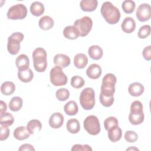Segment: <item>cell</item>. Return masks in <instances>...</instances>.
Returning <instances> with one entry per match:
<instances>
[{
	"label": "cell",
	"instance_id": "obj_17",
	"mask_svg": "<svg viewBox=\"0 0 151 151\" xmlns=\"http://www.w3.org/2000/svg\"><path fill=\"white\" fill-rule=\"evenodd\" d=\"M15 64L18 70H24L29 68V60L28 56L24 54H20L16 58Z\"/></svg>",
	"mask_w": 151,
	"mask_h": 151
},
{
	"label": "cell",
	"instance_id": "obj_30",
	"mask_svg": "<svg viewBox=\"0 0 151 151\" xmlns=\"http://www.w3.org/2000/svg\"><path fill=\"white\" fill-rule=\"evenodd\" d=\"M65 113L69 116L76 115L78 111V107L77 103L73 101H69L64 106Z\"/></svg>",
	"mask_w": 151,
	"mask_h": 151
},
{
	"label": "cell",
	"instance_id": "obj_31",
	"mask_svg": "<svg viewBox=\"0 0 151 151\" xmlns=\"http://www.w3.org/2000/svg\"><path fill=\"white\" fill-rule=\"evenodd\" d=\"M22 99L18 97L15 96L12 97L9 103V108L12 111H19L22 106Z\"/></svg>",
	"mask_w": 151,
	"mask_h": 151
},
{
	"label": "cell",
	"instance_id": "obj_15",
	"mask_svg": "<svg viewBox=\"0 0 151 151\" xmlns=\"http://www.w3.org/2000/svg\"><path fill=\"white\" fill-rule=\"evenodd\" d=\"M121 28L124 32L127 34L132 33L135 29L136 22L132 17H126L122 23Z\"/></svg>",
	"mask_w": 151,
	"mask_h": 151
},
{
	"label": "cell",
	"instance_id": "obj_4",
	"mask_svg": "<svg viewBox=\"0 0 151 151\" xmlns=\"http://www.w3.org/2000/svg\"><path fill=\"white\" fill-rule=\"evenodd\" d=\"M81 107L87 110L92 109L95 105V93L91 87H87L83 90L79 97Z\"/></svg>",
	"mask_w": 151,
	"mask_h": 151
},
{
	"label": "cell",
	"instance_id": "obj_22",
	"mask_svg": "<svg viewBox=\"0 0 151 151\" xmlns=\"http://www.w3.org/2000/svg\"><path fill=\"white\" fill-rule=\"evenodd\" d=\"M88 64V58L83 53H78L74 57V64L78 69L84 68Z\"/></svg>",
	"mask_w": 151,
	"mask_h": 151
},
{
	"label": "cell",
	"instance_id": "obj_11",
	"mask_svg": "<svg viewBox=\"0 0 151 151\" xmlns=\"http://www.w3.org/2000/svg\"><path fill=\"white\" fill-rule=\"evenodd\" d=\"M49 125L53 129L61 127L64 123V116L60 112L52 113L49 119Z\"/></svg>",
	"mask_w": 151,
	"mask_h": 151
},
{
	"label": "cell",
	"instance_id": "obj_20",
	"mask_svg": "<svg viewBox=\"0 0 151 151\" xmlns=\"http://www.w3.org/2000/svg\"><path fill=\"white\" fill-rule=\"evenodd\" d=\"M98 1L97 0H82L80 1V6L83 11H94L97 6Z\"/></svg>",
	"mask_w": 151,
	"mask_h": 151
},
{
	"label": "cell",
	"instance_id": "obj_9",
	"mask_svg": "<svg viewBox=\"0 0 151 151\" xmlns=\"http://www.w3.org/2000/svg\"><path fill=\"white\" fill-rule=\"evenodd\" d=\"M27 8L22 4H16L11 6L7 12V18L9 19H22L27 17Z\"/></svg>",
	"mask_w": 151,
	"mask_h": 151
},
{
	"label": "cell",
	"instance_id": "obj_34",
	"mask_svg": "<svg viewBox=\"0 0 151 151\" xmlns=\"http://www.w3.org/2000/svg\"><path fill=\"white\" fill-rule=\"evenodd\" d=\"M55 96L57 99L61 101H65L70 97V92L68 90L65 88H59L55 93Z\"/></svg>",
	"mask_w": 151,
	"mask_h": 151
},
{
	"label": "cell",
	"instance_id": "obj_36",
	"mask_svg": "<svg viewBox=\"0 0 151 151\" xmlns=\"http://www.w3.org/2000/svg\"><path fill=\"white\" fill-rule=\"evenodd\" d=\"M119 122L117 118L115 117H109L106 118L104 121V126L106 130H108L110 128L118 126Z\"/></svg>",
	"mask_w": 151,
	"mask_h": 151
},
{
	"label": "cell",
	"instance_id": "obj_24",
	"mask_svg": "<svg viewBox=\"0 0 151 151\" xmlns=\"http://www.w3.org/2000/svg\"><path fill=\"white\" fill-rule=\"evenodd\" d=\"M54 22L53 19L50 16L45 15L41 17L38 22V25L41 29L49 30L54 26Z\"/></svg>",
	"mask_w": 151,
	"mask_h": 151
},
{
	"label": "cell",
	"instance_id": "obj_26",
	"mask_svg": "<svg viewBox=\"0 0 151 151\" xmlns=\"http://www.w3.org/2000/svg\"><path fill=\"white\" fill-rule=\"evenodd\" d=\"M44 5L38 1L33 2L30 6V12L35 17L41 15L44 12Z\"/></svg>",
	"mask_w": 151,
	"mask_h": 151
},
{
	"label": "cell",
	"instance_id": "obj_37",
	"mask_svg": "<svg viewBox=\"0 0 151 151\" xmlns=\"http://www.w3.org/2000/svg\"><path fill=\"white\" fill-rule=\"evenodd\" d=\"M150 31L151 28L149 25H144L139 28L137 36L141 39H145L150 35Z\"/></svg>",
	"mask_w": 151,
	"mask_h": 151
},
{
	"label": "cell",
	"instance_id": "obj_6",
	"mask_svg": "<svg viewBox=\"0 0 151 151\" xmlns=\"http://www.w3.org/2000/svg\"><path fill=\"white\" fill-rule=\"evenodd\" d=\"M51 83L55 86H64L67 83V77L63 71V68L55 66L51 68L50 73Z\"/></svg>",
	"mask_w": 151,
	"mask_h": 151
},
{
	"label": "cell",
	"instance_id": "obj_29",
	"mask_svg": "<svg viewBox=\"0 0 151 151\" xmlns=\"http://www.w3.org/2000/svg\"><path fill=\"white\" fill-rule=\"evenodd\" d=\"M66 127L70 133L73 134L77 133L80 130V123L76 119H69L67 123Z\"/></svg>",
	"mask_w": 151,
	"mask_h": 151
},
{
	"label": "cell",
	"instance_id": "obj_35",
	"mask_svg": "<svg viewBox=\"0 0 151 151\" xmlns=\"http://www.w3.org/2000/svg\"><path fill=\"white\" fill-rule=\"evenodd\" d=\"M85 81L82 77L79 76H73L71 79V86L75 88H80L84 85Z\"/></svg>",
	"mask_w": 151,
	"mask_h": 151
},
{
	"label": "cell",
	"instance_id": "obj_2",
	"mask_svg": "<svg viewBox=\"0 0 151 151\" xmlns=\"http://www.w3.org/2000/svg\"><path fill=\"white\" fill-rule=\"evenodd\" d=\"M145 118L143 111V104L139 100L134 101L130 106V112L129 120L133 125H138L143 123Z\"/></svg>",
	"mask_w": 151,
	"mask_h": 151
},
{
	"label": "cell",
	"instance_id": "obj_19",
	"mask_svg": "<svg viewBox=\"0 0 151 151\" xmlns=\"http://www.w3.org/2000/svg\"><path fill=\"white\" fill-rule=\"evenodd\" d=\"M107 131L108 137L111 142H116L121 139L122 136V131L119 126L113 127Z\"/></svg>",
	"mask_w": 151,
	"mask_h": 151
},
{
	"label": "cell",
	"instance_id": "obj_13",
	"mask_svg": "<svg viewBox=\"0 0 151 151\" xmlns=\"http://www.w3.org/2000/svg\"><path fill=\"white\" fill-rule=\"evenodd\" d=\"M54 63L62 68L68 67L70 64V57L64 54H57L54 57Z\"/></svg>",
	"mask_w": 151,
	"mask_h": 151
},
{
	"label": "cell",
	"instance_id": "obj_28",
	"mask_svg": "<svg viewBox=\"0 0 151 151\" xmlns=\"http://www.w3.org/2000/svg\"><path fill=\"white\" fill-rule=\"evenodd\" d=\"M15 90V86L12 81H5L1 86V93L5 96L11 95Z\"/></svg>",
	"mask_w": 151,
	"mask_h": 151
},
{
	"label": "cell",
	"instance_id": "obj_18",
	"mask_svg": "<svg viewBox=\"0 0 151 151\" xmlns=\"http://www.w3.org/2000/svg\"><path fill=\"white\" fill-rule=\"evenodd\" d=\"M30 133L28 131L27 127L19 126L17 127L14 131L13 135L14 137L18 140H24L28 139L30 136Z\"/></svg>",
	"mask_w": 151,
	"mask_h": 151
},
{
	"label": "cell",
	"instance_id": "obj_39",
	"mask_svg": "<svg viewBox=\"0 0 151 151\" xmlns=\"http://www.w3.org/2000/svg\"><path fill=\"white\" fill-rule=\"evenodd\" d=\"M100 101L101 104L106 107H110L114 102V97H107L103 96L101 93L100 94Z\"/></svg>",
	"mask_w": 151,
	"mask_h": 151
},
{
	"label": "cell",
	"instance_id": "obj_5",
	"mask_svg": "<svg viewBox=\"0 0 151 151\" xmlns=\"http://www.w3.org/2000/svg\"><path fill=\"white\" fill-rule=\"evenodd\" d=\"M24 35L20 32L12 33L8 38L7 50L11 55H16L20 50V42L23 40Z\"/></svg>",
	"mask_w": 151,
	"mask_h": 151
},
{
	"label": "cell",
	"instance_id": "obj_42",
	"mask_svg": "<svg viewBox=\"0 0 151 151\" xmlns=\"http://www.w3.org/2000/svg\"><path fill=\"white\" fill-rule=\"evenodd\" d=\"M142 55L143 58L146 60L150 61L151 60V46L150 45H148L145 47L142 52Z\"/></svg>",
	"mask_w": 151,
	"mask_h": 151
},
{
	"label": "cell",
	"instance_id": "obj_21",
	"mask_svg": "<svg viewBox=\"0 0 151 151\" xmlns=\"http://www.w3.org/2000/svg\"><path fill=\"white\" fill-rule=\"evenodd\" d=\"M63 35L68 40H76L80 36L78 31L74 25H68L65 27L63 30Z\"/></svg>",
	"mask_w": 151,
	"mask_h": 151
},
{
	"label": "cell",
	"instance_id": "obj_25",
	"mask_svg": "<svg viewBox=\"0 0 151 151\" xmlns=\"http://www.w3.org/2000/svg\"><path fill=\"white\" fill-rule=\"evenodd\" d=\"M34 77V74L31 69L28 68L24 70H18V78L24 83L30 82Z\"/></svg>",
	"mask_w": 151,
	"mask_h": 151
},
{
	"label": "cell",
	"instance_id": "obj_23",
	"mask_svg": "<svg viewBox=\"0 0 151 151\" xmlns=\"http://www.w3.org/2000/svg\"><path fill=\"white\" fill-rule=\"evenodd\" d=\"M88 53L90 57L94 60H100L103 55L102 48L97 45H91L88 48Z\"/></svg>",
	"mask_w": 151,
	"mask_h": 151
},
{
	"label": "cell",
	"instance_id": "obj_12",
	"mask_svg": "<svg viewBox=\"0 0 151 151\" xmlns=\"http://www.w3.org/2000/svg\"><path fill=\"white\" fill-rule=\"evenodd\" d=\"M117 81L116 76L112 73L106 74L102 79L101 88L113 89L115 88V84Z\"/></svg>",
	"mask_w": 151,
	"mask_h": 151
},
{
	"label": "cell",
	"instance_id": "obj_45",
	"mask_svg": "<svg viewBox=\"0 0 151 151\" xmlns=\"http://www.w3.org/2000/svg\"><path fill=\"white\" fill-rule=\"evenodd\" d=\"M139 150V149L136 147H130L126 149V150Z\"/></svg>",
	"mask_w": 151,
	"mask_h": 151
},
{
	"label": "cell",
	"instance_id": "obj_44",
	"mask_svg": "<svg viewBox=\"0 0 151 151\" xmlns=\"http://www.w3.org/2000/svg\"><path fill=\"white\" fill-rule=\"evenodd\" d=\"M7 109V106L6 103L3 101L2 100H1L0 101V113L3 114L5 112H6Z\"/></svg>",
	"mask_w": 151,
	"mask_h": 151
},
{
	"label": "cell",
	"instance_id": "obj_27",
	"mask_svg": "<svg viewBox=\"0 0 151 151\" xmlns=\"http://www.w3.org/2000/svg\"><path fill=\"white\" fill-rule=\"evenodd\" d=\"M27 129L31 134H33L35 132H40L41 130L42 124L38 120L32 119L27 123Z\"/></svg>",
	"mask_w": 151,
	"mask_h": 151
},
{
	"label": "cell",
	"instance_id": "obj_14",
	"mask_svg": "<svg viewBox=\"0 0 151 151\" xmlns=\"http://www.w3.org/2000/svg\"><path fill=\"white\" fill-rule=\"evenodd\" d=\"M101 68L97 64H91L86 70V74L91 79H97L101 74Z\"/></svg>",
	"mask_w": 151,
	"mask_h": 151
},
{
	"label": "cell",
	"instance_id": "obj_1",
	"mask_svg": "<svg viewBox=\"0 0 151 151\" xmlns=\"http://www.w3.org/2000/svg\"><path fill=\"white\" fill-rule=\"evenodd\" d=\"M100 12L106 21L110 24H116L120 20L121 15L119 9L109 1L103 3Z\"/></svg>",
	"mask_w": 151,
	"mask_h": 151
},
{
	"label": "cell",
	"instance_id": "obj_40",
	"mask_svg": "<svg viewBox=\"0 0 151 151\" xmlns=\"http://www.w3.org/2000/svg\"><path fill=\"white\" fill-rule=\"evenodd\" d=\"M72 151H91L92 148L88 145L76 144L73 146Z\"/></svg>",
	"mask_w": 151,
	"mask_h": 151
},
{
	"label": "cell",
	"instance_id": "obj_43",
	"mask_svg": "<svg viewBox=\"0 0 151 151\" xmlns=\"http://www.w3.org/2000/svg\"><path fill=\"white\" fill-rule=\"evenodd\" d=\"M19 151H24V150H28V151H34L35 149L33 147L32 145L28 143H25L22 145L18 149Z\"/></svg>",
	"mask_w": 151,
	"mask_h": 151
},
{
	"label": "cell",
	"instance_id": "obj_10",
	"mask_svg": "<svg viewBox=\"0 0 151 151\" xmlns=\"http://www.w3.org/2000/svg\"><path fill=\"white\" fill-rule=\"evenodd\" d=\"M136 15L139 21L145 22L150 18L151 7L148 4H142L137 8Z\"/></svg>",
	"mask_w": 151,
	"mask_h": 151
},
{
	"label": "cell",
	"instance_id": "obj_3",
	"mask_svg": "<svg viewBox=\"0 0 151 151\" xmlns=\"http://www.w3.org/2000/svg\"><path fill=\"white\" fill-rule=\"evenodd\" d=\"M34 67L38 72H44L47 67L46 51L41 47L35 48L32 54Z\"/></svg>",
	"mask_w": 151,
	"mask_h": 151
},
{
	"label": "cell",
	"instance_id": "obj_32",
	"mask_svg": "<svg viewBox=\"0 0 151 151\" xmlns=\"http://www.w3.org/2000/svg\"><path fill=\"white\" fill-rule=\"evenodd\" d=\"M14 122V118L12 114L8 112H5L0 115V124L1 125L10 126Z\"/></svg>",
	"mask_w": 151,
	"mask_h": 151
},
{
	"label": "cell",
	"instance_id": "obj_38",
	"mask_svg": "<svg viewBox=\"0 0 151 151\" xmlns=\"http://www.w3.org/2000/svg\"><path fill=\"white\" fill-rule=\"evenodd\" d=\"M125 140L129 143H134L138 139V134L132 130H127L124 133Z\"/></svg>",
	"mask_w": 151,
	"mask_h": 151
},
{
	"label": "cell",
	"instance_id": "obj_7",
	"mask_svg": "<svg viewBox=\"0 0 151 151\" xmlns=\"http://www.w3.org/2000/svg\"><path fill=\"white\" fill-rule=\"evenodd\" d=\"M83 126L86 132L91 135H97L100 132L101 127L99 120L94 115L87 116L84 120Z\"/></svg>",
	"mask_w": 151,
	"mask_h": 151
},
{
	"label": "cell",
	"instance_id": "obj_8",
	"mask_svg": "<svg viewBox=\"0 0 151 151\" xmlns=\"http://www.w3.org/2000/svg\"><path fill=\"white\" fill-rule=\"evenodd\" d=\"M74 26L77 29L81 37H85L88 34L92 28L93 21L89 17L85 16L75 21Z\"/></svg>",
	"mask_w": 151,
	"mask_h": 151
},
{
	"label": "cell",
	"instance_id": "obj_33",
	"mask_svg": "<svg viewBox=\"0 0 151 151\" xmlns=\"http://www.w3.org/2000/svg\"><path fill=\"white\" fill-rule=\"evenodd\" d=\"M135 2L132 0H125L123 2L122 8L126 14H131L134 11Z\"/></svg>",
	"mask_w": 151,
	"mask_h": 151
},
{
	"label": "cell",
	"instance_id": "obj_41",
	"mask_svg": "<svg viewBox=\"0 0 151 151\" xmlns=\"http://www.w3.org/2000/svg\"><path fill=\"white\" fill-rule=\"evenodd\" d=\"M10 130L8 126L1 125V135H0V140L1 141L6 140L9 135Z\"/></svg>",
	"mask_w": 151,
	"mask_h": 151
},
{
	"label": "cell",
	"instance_id": "obj_16",
	"mask_svg": "<svg viewBox=\"0 0 151 151\" xmlns=\"http://www.w3.org/2000/svg\"><path fill=\"white\" fill-rule=\"evenodd\" d=\"M144 86L140 83L135 82L130 84L128 87L129 93L133 97L141 96L144 92Z\"/></svg>",
	"mask_w": 151,
	"mask_h": 151
}]
</instances>
